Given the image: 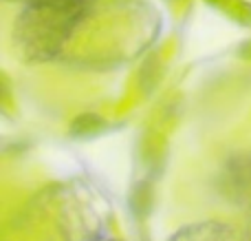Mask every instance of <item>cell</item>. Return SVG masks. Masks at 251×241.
<instances>
[{
	"label": "cell",
	"instance_id": "1",
	"mask_svg": "<svg viewBox=\"0 0 251 241\" xmlns=\"http://www.w3.org/2000/svg\"><path fill=\"white\" fill-rule=\"evenodd\" d=\"M88 0H35L16 18L13 44L25 62L53 60L86 18Z\"/></svg>",
	"mask_w": 251,
	"mask_h": 241
},
{
	"label": "cell",
	"instance_id": "2",
	"mask_svg": "<svg viewBox=\"0 0 251 241\" xmlns=\"http://www.w3.org/2000/svg\"><path fill=\"white\" fill-rule=\"evenodd\" d=\"M216 195L251 224V153H234L214 175Z\"/></svg>",
	"mask_w": 251,
	"mask_h": 241
},
{
	"label": "cell",
	"instance_id": "3",
	"mask_svg": "<svg viewBox=\"0 0 251 241\" xmlns=\"http://www.w3.org/2000/svg\"><path fill=\"white\" fill-rule=\"evenodd\" d=\"M168 241H251V224L205 219L178 228Z\"/></svg>",
	"mask_w": 251,
	"mask_h": 241
},
{
	"label": "cell",
	"instance_id": "4",
	"mask_svg": "<svg viewBox=\"0 0 251 241\" xmlns=\"http://www.w3.org/2000/svg\"><path fill=\"white\" fill-rule=\"evenodd\" d=\"M106 128V122L95 113H82L71 122V135L73 137H95Z\"/></svg>",
	"mask_w": 251,
	"mask_h": 241
},
{
	"label": "cell",
	"instance_id": "5",
	"mask_svg": "<svg viewBox=\"0 0 251 241\" xmlns=\"http://www.w3.org/2000/svg\"><path fill=\"white\" fill-rule=\"evenodd\" d=\"M238 56L243 58V60H251V40H247V42L240 44L238 49Z\"/></svg>",
	"mask_w": 251,
	"mask_h": 241
},
{
	"label": "cell",
	"instance_id": "6",
	"mask_svg": "<svg viewBox=\"0 0 251 241\" xmlns=\"http://www.w3.org/2000/svg\"><path fill=\"white\" fill-rule=\"evenodd\" d=\"M205 2H207V4H214V7L221 9V11H225V9L229 7L231 0H205Z\"/></svg>",
	"mask_w": 251,
	"mask_h": 241
},
{
	"label": "cell",
	"instance_id": "7",
	"mask_svg": "<svg viewBox=\"0 0 251 241\" xmlns=\"http://www.w3.org/2000/svg\"><path fill=\"white\" fill-rule=\"evenodd\" d=\"M88 241H119V239H115V237H108V235H100V237H91Z\"/></svg>",
	"mask_w": 251,
	"mask_h": 241
},
{
	"label": "cell",
	"instance_id": "8",
	"mask_svg": "<svg viewBox=\"0 0 251 241\" xmlns=\"http://www.w3.org/2000/svg\"><path fill=\"white\" fill-rule=\"evenodd\" d=\"M170 2H172V4H176V7H178V4H183V2H187V0H170Z\"/></svg>",
	"mask_w": 251,
	"mask_h": 241
}]
</instances>
